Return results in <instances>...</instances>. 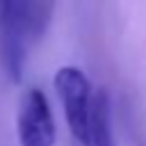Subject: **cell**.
I'll list each match as a JSON object with an SVG mask.
<instances>
[{"instance_id":"obj_1","label":"cell","mask_w":146,"mask_h":146,"mask_svg":"<svg viewBox=\"0 0 146 146\" xmlns=\"http://www.w3.org/2000/svg\"><path fill=\"white\" fill-rule=\"evenodd\" d=\"M55 91L62 100V110L66 116V125L80 146H89L91 130V107H94V89L82 68L73 64H64L52 75Z\"/></svg>"},{"instance_id":"obj_2","label":"cell","mask_w":146,"mask_h":146,"mask_svg":"<svg viewBox=\"0 0 146 146\" xmlns=\"http://www.w3.org/2000/svg\"><path fill=\"white\" fill-rule=\"evenodd\" d=\"M30 36L25 0H0V64L11 82H21L23 78Z\"/></svg>"},{"instance_id":"obj_3","label":"cell","mask_w":146,"mask_h":146,"mask_svg":"<svg viewBox=\"0 0 146 146\" xmlns=\"http://www.w3.org/2000/svg\"><path fill=\"white\" fill-rule=\"evenodd\" d=\"M16 135L21 146H55L57 125L50 103L39 87L25 89L16 112Z\"/></svg>"},{"instance_id":"obj_4","label":"cell","mask_w":146,"mask_h":146,"mask_svg":"<svg viewBox=\"0 0 146 146\" xmlns=\"http://www.w3.org/2000/svg\"><path fill=\"white\" fill-rule=\"evenodd\" d=\"M89 146H116L112 132V112L107 91L100 89L94 94L91 107V130H89Z\"/></svg>"},{"instance_id":"obj_5","label":"cell","mask_w":146,"mask_h":146,"mask_svg":"<svg viewBox=\"0 0 146 146\" xmlns=\"http://www.w3.org/2000/svg\"><path fill=\"white\" fill-rule=\"evenodd\" d=\"M27 5V18H30V30L32 36H41L50 21H52V9H55V0H25Z\"/></svg>"}]
</instances>
